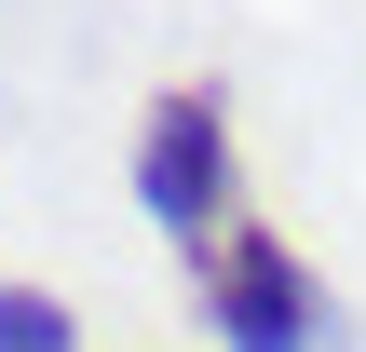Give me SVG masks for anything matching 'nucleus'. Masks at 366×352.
Segmentation results:
<instances>
[{"mask_svg": "<svg viewBox=\"0 0 366 352\" xmlns=\"http://www.w3.org/2000/svg\"><path fill=\"white\" fill-rule=\"evenodd\" d=\"M136 203H149L177 244H217V231H231V122H217L204 81L149 95V122H136Z\"/></svg>", "mask_w": 366, "mask_h": 352, "instance_id": "f03ea898", "label": "nucleus"}, {"mask_svg": "<svg viewBox=\"0 0 366 352\" xmlns=\"http://www.w3.org/2000/svg\"><path fill=\"white\" fill-rule=\"evenodd\" d=\"M0 352H81V326H68L41 285H0Z\"/></svg>", "mask_w": 366, "mask_h": 352, "instance_id": "7ed1b4c3", "label": "nucleus"}, {"mask_svg": "<svg viewBox=\"0 0 366 352\" xmlns=\"http://www.w3.org/2000/svg\"><path fill=\"white\" fill-rule=\"evenodd\" d=\"M204 312H217L231 352H326V285H312L299 244L258 231V217H231V231L204 244Z\"/></svg>", "mask_w": 366, "mask_h": 352, "instance_id": "f257e3e1", "label": "nucleus"}]
</instances>
